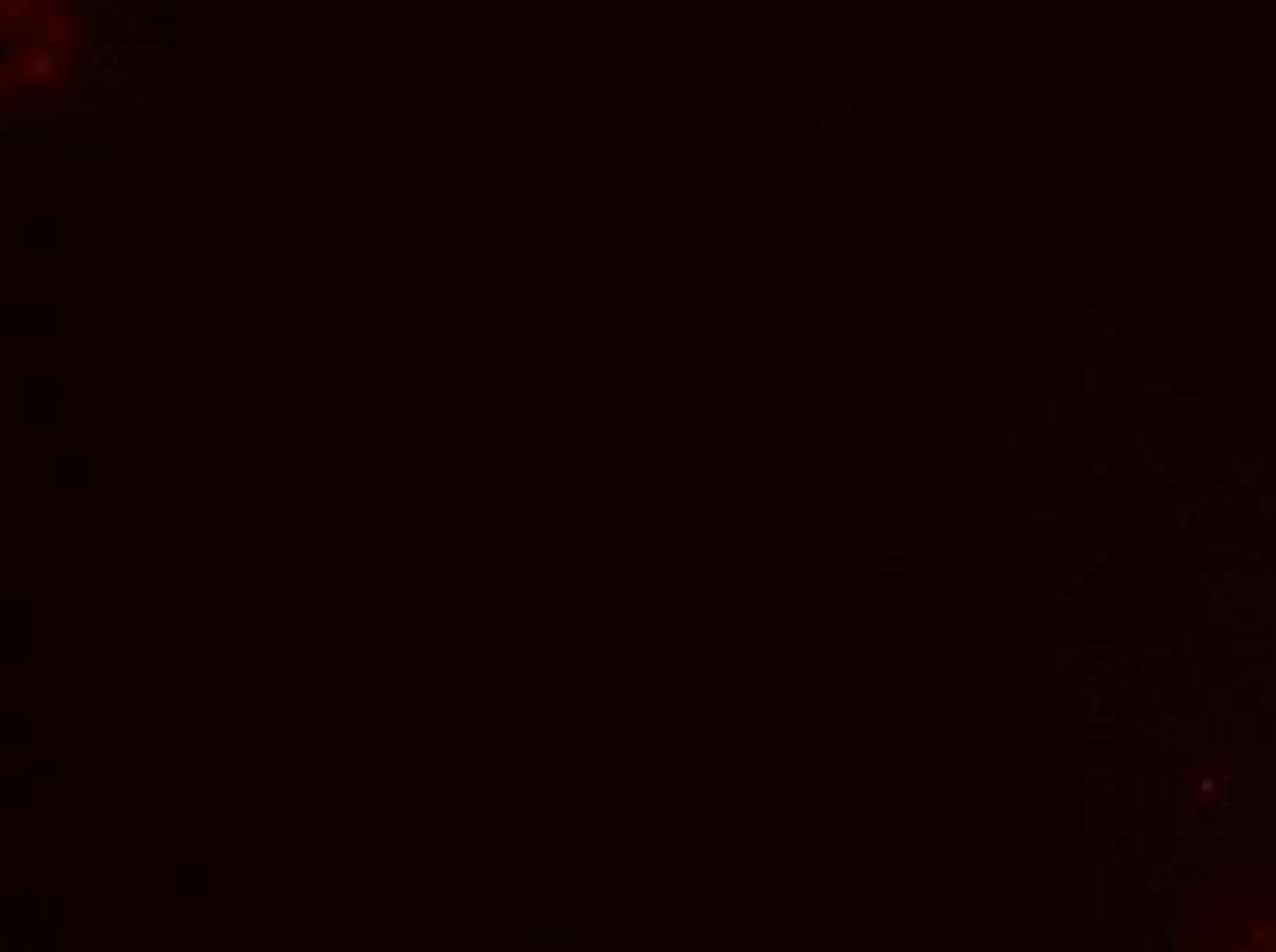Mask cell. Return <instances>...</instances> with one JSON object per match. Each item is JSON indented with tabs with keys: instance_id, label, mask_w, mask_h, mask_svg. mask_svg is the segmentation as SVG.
<instances>
[{
	"instance_id": "6da1fadb",
	"label": "cell",
	"mask_w": 1276,
	"mask_h": 952,
	"mask_svg": "<svg viewBox=\"0 0 1276 952\" xmlns=\"http://www.w3.org/2000/svg\"><path fill=\"white\" fill-rule=\"evenodd\" d=\"M148 129V100L136 96V100H125L122 107L114 110L110 121H103V132H143Z\"/></svg>"
},
{
	"instance_id": "7a4b0ae2",
	"label": "cell",
	"mask_w": 1276,
	"mask_h": 952,
	"mask_svg": "<svg viewBox=\"0 0 1276 952\" xmlns=\"http://www.w3.org/2000/svg\"><path fill=\"white\" fill-rule=\"evenodd\" d=\"M4 147H62V140L48 129H4L0 132Z\"/></svg>"
},
{
	"instance_id": "3957f363",
	"label": "cell",
	"mask_w": 1276,
	"mask_h": 952,
	"mask_svg": "<svg viewBox=\"0 0 1276 952\" xmlns=\"http://www.w3.org/2000/svg\"><path fill=\"white\" fill-rule=\"evenodd\" d=\"M55 155L62 162H114L117 147H103V143H62L55 147Z\"/></svg>"
},
{
	"instance_id": "277c9868",
	"label": "cell",
	"mask_w": 1276,
	"mask_h": 952,
	"mask_svg": "<svg viewBox=\"0 0 1276 952\" xmlns=\"http://www.w3.org/2000/svg\"><path fill=\"white\" fill-rule=\"evenodd\" d=\"M525 934L529 937H584L587 927H580V923H532Z\"/></svg>"
},
{
	"instance_id": "5b68a950",
	"label": "cell",
	"mask_w": 1276,
	"mask_h": 952,
	"mask_svg": "<svg viewBox=\"0 0 1276 952\" xmlns=\"http://www.w3.org/2000/svg\"><path fill=\"white\" fill-rule=\"evenodd\" d=\"M103 8H107V0H74V11H78V16L85 19V26H88V33H92V37H96V26H100Z\"/></svg>"
},
{
	"instance_id": "8992f818",
	"label": "cell",
	"mask_w": 1276,
	"mask_h": 952,
	"mask_svg": "<svg viewBox=\"0 0 1276 952\" xmlns=\"http://www.w3.org/2000/svg\"><path fill=\"white\" fill-rule=\"evenodd\" d=\"M30 759H33V762H59L62 752L55 747V743H33V747H30Z\"/></svg>"
},
{
	"instance_id": "52a82bcc",
	"label": "cell",
	"mask_w": 1276,
	"mask_h": 952,
	"mask_svg": "<svg viewBox=\"0 0 1276 952\" xmlns=\"http://www.w3.org/2000/svg\"><path fill=\"white\" fill-rule=\"evenodd\" d=\"M180 11V0H158V16L162 19H177Z\"/></svg>"
},
{
	"instance_id": "ba28073f",
	"label": "cell",
	"mask_w": 1276,
	"mask_h": 952,
	"mask_svg": "<svg viewBox=\"0 0 1276 952\" xmlns=\"http://www.w3.org/2000/svg\"><path fill=\"white\" fill-rule=\"evenodd\" d=\"M158 37H162V40L177 37V19H162V23H158Z\"/></svg>"
}]
</instances>
